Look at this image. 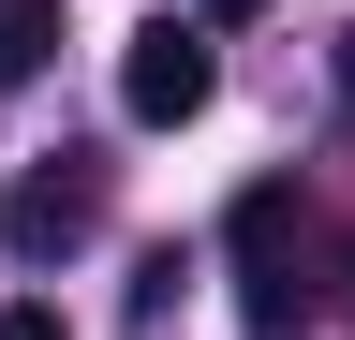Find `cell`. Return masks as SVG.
Listing matches in <instances>:
<instances>
[{"mask_svg":"<svg viewBox=\"0 0 355 340\" xmlns=\"http://www.w3.org/2000/svg\"><path fill=\"white\" fill-rule=\"evenodd\" d=\"M207 89H222V45H207V30H178V15H148V30H133V60H119V104L148 118V134L207 118Z\"/></svg>","mask_w":355,"mask_h":340,"instance_id":"obj_1","label":"cell"},{"mask_svg":"<svg viewBox=\"0 0 355 340\" xmlns=\"http://www.w3.org/2000/svg\"><path fill=\"white\" fill-rule=\"evenodd\" d=\"M89 207H104V193H89L74 163H30V178L0 193V251H15V267H60V251L89 237Z\"/></svg>","mask_w":355,"mask_h":340,"instance_id":"obj_2","label":"cell"},{"mask_svg":"<svg viewBox=\"0 0 355 340\" xmlns=\"http://www.w3.org/2000/svg\"><path fill=\"white\" fill-rule=\"evenodd\" d=\"M237 296H252V325H296V296H311V281H296V193H282V178L237 207Z\"/></svg>","mask_w":355,"mask_h":340,"instance_id":"obj_3","label":"cell"},{"mask_svg":"<svg viewBox=\"0 0 355 340\" xmlns=\"http://www.w3.org/2000/svg\"><path fill=\"white\" fill-rule=\"evenodd\" d=\"M44 60H60V0H0V89H30Z\"/></svg>","mask_w":355,"mask_h":340,"instance_id":"obj_4","label":"cell"},{"mask_svg":"<svg viewBox=\"0 0 355 340\" xmlns=\"http://www.w3.org/2000/svg\"><path fill=\"white\" fill-rule=\"evenodd\" d=\"M0 340H60V311H44V296H15V311H0Z\"/></svg>","mask_w":355,"mask_h":340,"instance_id":"obj_5","label":"cell"},{"mask_svg":"<svg viewBox=\"0 0 355 340\" xmlns=\"http://www.w3.org/2000/svg\"><path fill=\"white\" fill-rule=\"evenodd\" d=\"M207 15H266V0H207Z\"/></svg>","mask_w":355,"mask_h":340,"instance_id":"obj_6","label":"cell"},{"mask_svg":"<svg viewBox=\"0 0 355 340\" xmlns=\"http://www.w3.org/2000/svg\"><path fill=\"white\" fill-rule=\"evenodd\" d=\"M340 89H355V30H340Z\"/></svg>","mask_w":355,"mask_h":340,"instance_id":"obj_7","label":"cell"}]
</instances>
